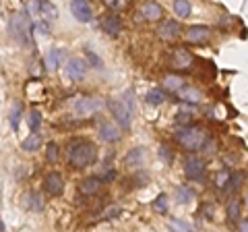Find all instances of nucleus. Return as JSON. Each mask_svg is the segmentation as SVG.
<instances>
[{"label": "nucleus", "instance_id": "a878e982", "mask_svg": "<svg viewBox=\"0 0 248 232\" xmlns=\"http://www.w3.org/2000/svg\"><path fill=\"white\" fill-rule=\"evenodd\" d=\"M46 160H48L50 164H58L60 162V145L56 141L46 143Z\"/></svg>", "mask_w": 248, "mask_h": 232}, {"label": "nucleus", "instance_id": "a19ab883", "mask_svg": "<svg viewBox=\"0 0 248 232\" xmlns=\"http://www.w3.org/2000/svg\"><path fill=\"white\" fill-rule=\"evenodd\" d=\"M228 179H230V172H219V174H217V179H215V184L219 189H223V187H226V182H228Z\"/></svg>", "mask_w": 248, "mask_h": 232}, {"label": "nucleus", "instance_id": "4be33fe9", "mask_svg": "<svg viewBox=\"0 0 248 232\" xmlns=\"http://www.w3.org/2000/svg\"><path fill=\"white\" fill-rule=\"evenodd\" d=\"M174 199H176V203L186 205L195 199V191H192L190 187H176L174 189Z\"/></svg>", "mask_w": 248, "mask_h": 232}, {"label": "nucleus", "instance_id": "9d476101", "mask_svg": "<svg viewBox=\"0 0 248 232\" xmlns=\"http://www.w3.org/2000/svg\"><path fill=\"white\" fill-rule=\"evenodd\" d=\"M180 33H182V25L178 21H174V19H168V21H164L161 25L157 27V35L161 37V40H166V42H174V40H178L180 37Z\"/></svg>", "mask_w": 248, "mask_h": 232}, {"label": "nucleus", "instance_id": "ea45409f", "mask_svg": "<svg viewBox=\"0 0 248 232\" xmlns=\"http://www.w3.org/2000/svg\"><path fill=\"white\" fill-rule=\"evenodd\" d=\"M85 54H87V60H89V63H91L93 66H95V68L102 66V60H99V58L95 56V52H91V50L87 48V50H85Z\"/></svg>", "mask_w": 248, "mask_h": 232}, {"label": "nucleus", "instance_id": "39448f33", "mask_svg": "<svg viewBox=\"0 0 248 232\" xmlns=\"http://www.w3.org/2000/svg\"><path fill=\"white\" fill-rule=\"evenodd\" d=\"M104 108V99L102 98H91V96H81V98H77L75 99V104H73V110L77 116H93V114H97L99 110Z\"/></svg>", "mask_w": 248, "mask_h": 232}, {"label": "nucleus", "instance_id": "6e6552de", "mask_svg": "<svg viewBox=\"0 0 248 232\" xmlns=\"http://www.w3.org/2000/svg\"><path fill=\"white\" fill-rule=\"evenodd\" d=\"M184 172L190 181H203L205 176V162L199 156H188L184 162Z\"/></svg>", "mask_w": 248, "mask_h": 232}, {"label": "nucleus", "instance_id": "e433bc0d", "mask_svg": "<svg viewBox=\"0 0 248 232\" xmlns=\"http://www.w3.org/2000/svg\"><path fill=\"white\" fill-rule=\"evenodd\" d=\"M176 122L180 127H188L190 122H192V114H188V112H180L178 114V118H176Z\"/></svg>", "mask_w": 248, "mask_h": 232}, {"label": "nucleus", "instance_id": "c9c22d12", "mask_svg": "<svg viewBox=\"0 0 248 232\" xmlns=\"http://www.w3.org/2000/svg\"><path fill=\"white\" fill-rule=\"evenodd\" d=\"M104 4L108 6V9H112V11H120V9H124V6L128 4V0H104Z\"/></svg>", "mask_w": 248, "mask_h": 232}, {"label": "nucleus", "instance_id": "f257e3e1", "mask_svg": "<svg viewBox=\"0 0 248 232\" xmlns=\"http://www.w3.org/2000/svg\"><path fill=\"white\" fill-rule=\"evenodd\" d=\"M97 160V145L87 139H75L68 145V166L75 170H83L95 164Z\"/></svg>", "mask_w": 248, "mask_h": 232}, {"label": "nucleus", "instance_id": "423d86ee", "mask_svg": "<svg viewBox=\"0 0 248 232\" xmlns=\"http://www.w3.org/2000/svg\"><path fill=\"white\" fill-rule=\"evenodd\" d=\"M44 191L48 193L50 197H60L64 193V176H62L58 170H52L44 176Z\"/></svg>", "mask_w": 248, "mask_h": 232}, {"label": "nucleus", "instance_id": "473e14b6", "mask_svg": "<svg viewBox=\"0 0 248 232\" xmlns=\"http://www.w3.org/2000/svg\"><path fill=\"white\" fill-rule=\"evenodd\" d=\"M153 207L157 210L159 214H168V197L166 195H159L157 199L153 201Z\"/></svg>", "mask_w": 248, "mask_h": 232}, {"label": "nucleus", "instance_id": "20e7f679", "mask_svg": "<svg viewBox=\"0 0 248 232\" xmlns=\"http://www.w3.org/2000/svg\"><path fill=\"white\" fill-rule=\"evenodd\" d=\"M31 29H33V25H31V19H29V13L27 11H19L15 13L11 21H9V33L15 42H19L23 46L31 44Z\"/></svg>", "mask_w": 248, "mask_h": 232}, {"label": "nucleus", "instance_id": "c85d7f7f", "mask_svg": "<svg viewBox=\"0 0 248 232\" xmlns=\"http://www.w3.org/2000/svg\"><path fill=\"white\" fill-rule=\"evenodd\" d=\"M240 184H242V174H230V179H228V182H226V187H223V193H228V195H232Z\"/></svg>", "mask_w": 248, "mask_h": 232}, {"label": "nucleus", "instance_id": "7ed1b4c3", "mask_svg": "<svg viewBox=\"0 0 248 232\" xmlns=\"http://www.w3.org/2000/svg\"><path fill=\"white\" fill-rule=\"evenodd\" d=\"M209 139L207 131L199 125H188V127H182L180 131L176 133V141L182 145L184 149L188 151H199L203 148V143Z\"/></svg>", "mask_w": 248, "mask_h": 232}, {"label": "nucleus", "instance_id": "cd10ccee", "mask_svg": "<svg viewBox=\"0 0 248 232\" xmlns=\"http://www.w3.org/2000/svg\"><path fill=\"white\" fill-rule=\"evenodd\" d=\"M40 13H42V17H48V19L58 17V9L50 2V0H40Z\"/></svg>", "mask_w": 248, "mask_h": 232}, {"label": "nucleus", "instance_id": "f3484780", "mask_svg": "<svg viewBox=\"0 0 248 232\" xmlns=\"http://www.w3.org/2000/svg\"><path fill=\"white\" fill-rule=\"evenodd\" d=\"M207 37H209V27H205V25H192V27H188V32H186V40L190 44H203Z\"/></svg>", "mask_w": 248, "mask_h": 232}, {"label": "nucleus", "instance_id": "79ce46f5", "mask_svg": "<svg viewBox=\"0 0 248 232\" xmlns=\"http://www.w3.org/2000/svg\"><path fill=\"white\" fill-rule=\"evenodd\" d=\"M238 232H248V220H242L238 224Z\"/></svg>", "mask_w": 248, "mask_h": 232}, {"label": "nucleus", "instance_id": "9b49d317", "mask_svg": "<svg viewBox=\"0 0 248 232\" xmlns=\"http://www.w3.org/2000/svg\"><path fill=\"white\" fill-rule=\"evenodd\" d=\"M102 189H104V181L99 176H87V179H83L79 182V193L85 197L97 195V193H102Z\"/></svg>", "mask_w": 248, "mask_h": 232}, {"label": "nucleus", "instance_id": "a18cd8bd", "mask_svg": "<svg viewBox=\"0 0 248 232\" xmlns=\"http://www.w3.org/2000/svg\"><path fill=\"white\" fill-rule=\"evenodd\" d=\"M190 232H192V230H190Z\"/></svg>", "mask_w": 248, "mask_h": 232}, {"label": "nucleus", "instance_id": "58836bf2", "mask_svg": "<svg viewBox=\"0 0 248 232\" xmlns=\"http://www.w3.org/2000/svg\"><path fill=\"white\" fill-rule=\"evenodd\" d=\"M170 226L176 228L178 232H190L188 224H184V222H180V220H170Z\"/></svg>", "mask_w": 248, "mask_h": 232}, {"label": "nucleus", "instance_id": "4468645a", "mask_svg": "<svg viewBox=\"0 0 248 232\" xmlns=\"http://www.w3.org/2000/svg\"><path fill=\"white\" fill-rule=\"evenodd\" d=\"M102 27H104V32L108 35L116 37V35H120V32H122V21H120V17L116 13H106L102 17Z\"/></svg>", "mask_w": 248, "mask_h": 232}, {"label": "nucleus", "instance_id": "b1692460", "mask_svg": "<svg viewBox=\"0 0 248 232\" xmlns=\"http://www.w3.org/2000/svg\"><path fill=\"white\" fill-rule=\"evenodd\" d=\"M178 98L184 99V102L199 104V102H201V98H203V96H201V91H197L195 87H186V85H184V87H182L180 91H178Z\"/></svg>", "mask_w": 248, "mask_h": 232}, {"label": "nucleus", "instance_id": "412c9836", "mask_svg": "<svg viewBox=\"0 0 248 232\" xmlns=\"http://www.w3.org/2000/svg\"><path fill=\"white\" fill-rule=\"evenodd\" d=\"M226 212H228V218L230 220H238L240 218V212H242V199L232 195L228 199V205H226Z\"/></svg>", "mask_w": 248, "mask_h": 232}, {"label": "nucleus", "instance_id": "5701e85b", "mask_svg": "<svg viewBox=\"0 0 248 232\" xmlns=\"http://www.w3.org/2000/svg\"><path fill=\"white\" fill-rule=\"evenodd\" d=\"M23 114H25V110H23V104H21V102H15L13 108H11V112H9V122H11L13 131H17V129H19Z\"/></svg>", "mask_w": 248, "mask_h": 232}, {"label": "nucleus", "instance_id": "f03ea898", "mask_svg": "<svg viewBox=\"0 0 248 232\" xmlns=\"http://www.w3.org/2000/svg\"><path fill=\"white\" fill-rule=\"evenodd\" d=\"M108 110L114 116V120L118 122V127L122 131H128L133 125V112H135V99H133V91H126V96L122 99H108L106 102Z\"/></svg>", "mask_w": 248, "mask_h": 232}, {"label": "nucleus", "instance_id": "c03bdc74", "mask_svg": "<svg viewBox=\"0 0 248 232\" xmlns=\"http://www.w3.org/2000/svg\"><path fill=\"white\" fill-rule=\"evenodd\" d=\"M246 203H248V195H246Z\"/></svg>", "mask_w": 248, "mask_h": 232}, {"label": "nucleus", "instance_id": "37998d69", "mask_svg": "<svg viewBox=\"0 0 248 232\" xmlns=\"http://www.w3.org/2000/svg\"><path fill=\"white\" fill-rule=\"evenodd\" d=\"M0 232H4V226H2V222H0Z\"/></svg>", "mask_w": 248, "mask_h": 232}, {"label": "nucleus", "instance_id": "a211bd4d", "mask_svg": "<svg viewBox=\"0 0 248 232\" xmlns=\"http://www.w3.org/2000/svg\"><path fill=\"white\" fill-rule=\"evenodd\" d=\"M23 205L27 207V210L31 212H42L44 210V199L40 193H35V191H29L23 195Z\"/></svg>", "mask_w": 248, "mask_h": 232}, {"label": "nucleus", "instance_id": "f704fd0d", "mask_svg": "<svg viewBox=\"0 0 248 232\" xmlns=\"http://www.w3.org/2000/svg\"><path fill=\"white\" fill-rule=\"evenodd\" d=\"M159 156L164 158L166 164H174V149H170L168 145H161L159 148Z\"/></svg>", "mask_w": 248, "mask_h": 232}, {"label": "nucleus", "instance_id": "4c0bfd02", "mask_svg": "<svg viewBox=\"0 0 248 232\" xmlns=\"http://www.w3.org/2000/svg\"><path fill=\"white\" fill-rule=\"evenodd\" d=\"M33 29L37 33H42V35H48L50 33V23H46V21H40V23H35Z\"/></svg>", "mask_w": 248, "mask_h": 232}, {"label": "nucleus", "instance_id": "72a5a7b5", "mask_svg": "<svg viewBox=\"0 0 248 232\" xmlns=\"http://www.w3.org/2000/svg\"><path fill=\"white\" fill-rule=\"evenodd\" d=\"M201 149H203V153H205V156H209V158H211V156H215V151H217V143L213 141L211 137H209L207 141L203 143V148H201Z\"/></svg>", "mask_w": 248, "mask_h": 232}, {"label": "nucleus", "instance_id": "6ab92c4d", "mask_svg": "<svg viewBox=\"0 0 248 232\" xmlns=\"http://www.w3.org/2000/svg\"><path fill=\"white\" fill-rule=\"evenodd\" d=\"M145 160V148H133L124 156V166L126 168H139Z\"/></svg>", "mask_w": 248, "mask_h": 232}, {"label": "nucleus", "instance_id": "dca6fc26", "mask_svg": "<svg viewBox=\"0 0 248 232\" xmlns=\"http://www.w3.org/2000/svg\"><path fill=\"white\" fill-rule=\"evenodd\" d=\"M64 56H66V52L62 50V48L48 50V54H46V58H44L46 66H48V71H56L58 66H62V63H64Z\"/></svg>", "mask_w": 248, "mask_h": 232}, {"label": "nucleus", "instance_id": "bb28decb", "mask_svg": "<svg viewBox=\"0 0 248 232\" xmlns=\"http://www.w3.org/2000/svg\"><path fill=\"white\" fill-rule=\"evenodd\" d=\"M145 99H147V104H151V106H161V104L166 102V94H164V91H161V89L153 87V89L147 91Z\"/></svg>", "mask_w": 248, "mask_h": 232}, {"label": "nucleus", "instance_id": "aec40b11", "mask_svg": "<svg viewBox=\"0 0 248 232\" xmlns=\"http://www.w3.org/2000/svg\"><path fill=\"white\" fill-rule=\"evenodd\" d=\"M42 143H44V139H42V135H40V133H31V135H27L25 139H23L21 148H23V151L35 153L37 149H42Z\"/></svg>", "mask_w": 248, "mask_h": 232}, {"label": "nucleus", "instance_id": "1a4fd4ad", "mask_svg": "<svg viewBox=\"0 0 248 232\" xmlns=\"http://www.w3.org/2000/svg\"><path fill=\"white\" fill-rule=\"evenodd\" d=\"M71 13L79 23H89L93 19V9L89 0H71Z\"/></svg>", "mask_w": 248, "mask_h": 232}, {"label": "nucleus", "instance_id": "c756f323", "mask_svg": "<svg viewBox=\"0 0 248 232\" xmlns=\"http://www.w3.org/2000/svg\"><path fill=\"white\" fill-rule=\"evenodd\" d=\"M27 125H29V129L33 131V133H37V129L42 127V112L40 110H31L29 116H27Z\"/></svg>", "mask_w": 248, "mask_h": 232}, {"label": "nucleus", "instance_id": "2eb2a0df", "mask_svg": "<svg viewBox=\"0 0 248 232\" xmlns=\"http://www.w3.org/2000/svg\"><path fill=\"white\" fill-rule=\"evenodd\" d=\"M139 17H143L145 21H161V17H164V9H161L157 2H145L141 6Z\"/></svg>", "mask_w": 248, "mask_h": 232}, {"label": "nucleus", "instance_id": "ddd939ff", "mask_svg": "<svg viewBox=\"0 0 248 232\" xmlns=\"http://www.w3.org/2000/svg\"><path fill=\"white\" fill-rule=\"evenodd\" d=\"M192 65V54L186 48H174L172 52V66L176 71H186Z\"/></svg>", "mask_w": 248, "mask_h": 232}, {"label": "nucleus", "instance_id": "2f4dec72", "mask_svg": "<svg viewBox=\"0 0 248 232\" xmlns=\"http://www.w3.org/2000/svg\"><path fill=\"white\" fill-rule=\"evenodd\" d=\"M120 212H122L120 205H108L106 210L102 212V218L104 220H112V218H116V215H120Z\"/></svg>", "mask_w": 248, "mask_h": 232}, {"label": "nucleus", "instance_id": "7c9ffc66", "mask_svg": "<svg viewBox=\"0 0 248 232\" xmlns=\"http://www.w3.org/2000/svg\"><path fill=\"white\" fill-rule=\"evenodd\" d=\"M174 11L178 17H190V2L188 0H174Z\"/></svg>", "mask_w": 248, "mask_h": 232}, {"label": "nucleus", "instance_id": "0eeeda50", "mask_svg": "<svg viewBox=\"0 0 248 232\" xmlns=\"http://www.w3.org/2000/svg\"><path fill=\"white\" fill-rule=\"evenodd\" d=\"M87 63H85L83 58L79 56H73V58H68L66 60V65H64V71H66V77L71 81H81L85 79V75H87Z\"/></svg>", "mask_w": 248, "mask_h": 232}, {"label": "nucleus", "instance_id": "f8f14e48", "mask_svg": "<svg viewBox=\"0 0 248 232\" xmlns=\"http://www.w3.org/2000/svg\"><path fill=\"white\" fill-rule=\"evenodd\" d=\"M99 137H102V141L106 143H116V141H120V137H122V129L116 125V122H102L99 125Z\"/></svg>", "mask_w": 248, "mask_h": 232}, {"label": "nucleus", "instance_id": "393cba45", "mask_svg": "<svg viewBox=\"0 0 248 232\" xmlns=\"http://www.w3.org/2000/svg\"><path fill=\"white\" fill-rule=\"evenodd\" d=\"M164 87L168 91H174V94H178V91L184 87V79H182V77H178V75H168L164 79Z\"/></svg>", "mask_w": 248, "mask_h": 232}]
</instances>
